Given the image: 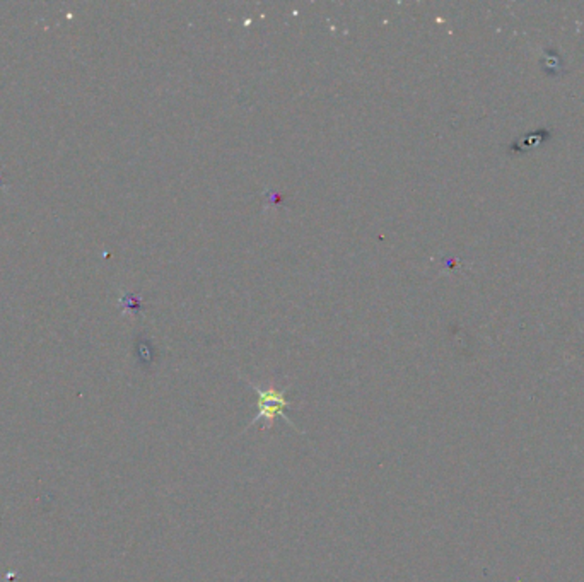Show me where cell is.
Here are the masks:
<instances>
[{
    "mask_svg": "<svg viewBox=\"0 0 584 582\" xmlns=\"http://www.w3.org/2000/svg\"><path fill=\"white\" fill-rule=\"evenodd\" d=\"M248 386L257 393L259 412H257V417L251 419L245 431H248L251 425H255L260 420H263V427L265 429H272L273 425H275V420L284 419L294 431L301 433L298 425L286 415V408L291 405L286 396L287 388H282V390H279L275 386H265L263 388V386H257L253 383H248Z\"/></svg>",
    "mask_w": 584,
    "mask_h": 582,
    "instance_id": "obj_1",
    "label": "cell"
}]
</instances>
